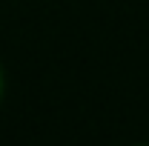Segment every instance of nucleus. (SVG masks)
Returning a JSON list of instances; mask_svg holds the SVG:
<instances>
[{
	"label": "nucleus",
	"instance_id": "f257e3e1",
	"mask_svg": "<svg viewBox=\"0 0 149 146\" xmlns=\"http://www.w3.org/2000/svg\"><path fill=\"white\" fill-rule=\"evenodd\" d=\"M0 95H3V72H0Z\"/></svg>",
	"mask_w": 149,
	"mask_h": 146
},
{
	"label": "nucleus",
	"instance_id": "f03ea898",
	"mask_svg": "<svg viewBox=\"0 0 149 146\" xmlns=\"http://www.w3.org/2000/svg\"><path fill=\"white\" fill-rule=\"evenodd\" d=\"M135 146H149V143H135Z\"/></svg>",
	"mask_w": 149,
	"mask_h": 146
}]
</instances>
